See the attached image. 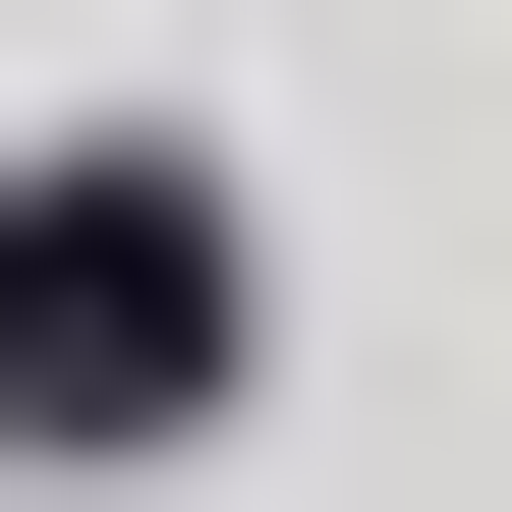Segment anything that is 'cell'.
Listing matches in <instances>:
<instances>
[{"label":"cell","mask_w":512,"mask_h":512,"mask_svg":"<svg viewBox=\"0 0 512 512\" xmlns=\"http://www.w3.org/2000/svg\"><path fill=\"white\" fill-rule=\"evenodd\" d=\"M228 399V171L114 114V171H0V456H171Z\"/></svg>","instance_id":"1"}]
</instances>
